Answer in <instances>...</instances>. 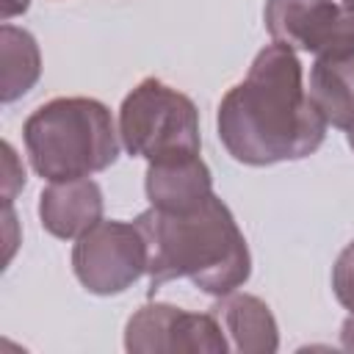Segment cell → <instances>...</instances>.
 <instances>
[{
	"label": "cell",
	"instance_id": "cell-18",
	"mask_svg": "<svg viewBox=\"0 0 354 354\" xmlns=\"http://www.w3.org/2000/svg\"><path fill=\"white\" fill-rule=\"evenodd\" d=\"M343 3H346V6H351V8H354V0H343Z\"/></svg>",
	"mask_w": 354,
	"mask_h": 354
},
{
	"label": "cell",
	"instance_id": "cell-9",
	"mask_svg": "<svg viewBox=\"0 0 354 354\" xmlns=\"http://www.w3.org/2000/svg\"><path fill=\"white\" fill-rule=\"evenodd\" d=\"M144 188L152 207L166 213H188L213 194V180L205 160L191 155L149 163Z\"/></svg>",
	"mask_w": 354,
	"mask_h": 354
},
{
	"label": "cell",
	"instance_id": "cell-2",
	"mask_svg": "<svg viewBox=\"0 0 354 354\" xmlns=\"http://www.w3.org/2000/svg\"><path fill=\"white\" fill-rule=\"evenodd\" d=\"M136 224L147 238L152 290L169 279H188L205 293L227 296L252 274L246 238L216 194L188 213L149 207Z\"/></svg>",
	"mask_w": 354,
	"mask_h": 354
},
{
	"label": "cell",
	"instance_id": "cell-1",
	"mask_svg": "<svg viewBox=\"0 0 354 354\" xmlns=\"http://www.w3.org/2000/svg\"><path fill=\"white\" fill-rule=\"evenodd\" d=\"M218 138L227 152L246 166H271L313 155L326 119L310 100L301 64L285 44H266L246 77L218 102Z\"/></svg>",
	"mask_w": 354,
	"mask_h": 354
},
{
	"label": "cell",
	"instance_id": "cell-7",
	"mask_svg": "<svg viewBox=\"0 0 354 354\" xmlns=\"http://www.w3.org/2000/svg\"><path fill=\"white\" fill-rule=\"evenodd\" d=\"M224 326L216 313H188L174 304H144L124 329V348L133 354L158 351H227Z\"/></svg>",
	"mask_w": 354,
	"mask_h": 354
},
{
	"label": "cell",
	"instance_id": "cell-4",
	"mask_svg": "<svg viewBox=\"0 0 354 354\" xmlns=\"http://www.w3.org/2000/svg\"><path fill=\"white\" fill-rule=\"evenodd\" d=\"M119 138L130 155L149 163L199 155V113L188 94L147 77L119 108Z\"/></svg>",
	"mask_w": 354,
	"mask_h": 354
},
{
	"label": "cell",
	"instance_id": "cell-5",
	"mask_svg": "<svg viewBox=\"0 0 354 354\" xmlns=\"http://www.w3.org/2000/svg\"><path fill=\"white\" fill-rule=\"evenodd\" d=\"M147 238L136 221H97L72 249V268L80 285L97 296L127 290L147 274Z\"/></svg>",
	"mask_w": 354,
	"mask_h": 354
},
{
	"label": "cell",
	"instance_id": "cell-11",
	"mask_svg": "<svg viewBox=\"0 0 354 354\" xmlns=\"http://www.w3.org/2000/svg\"><path fill=\"white\" fill-rule=\"evenodd\" d=\"M310 100L340 130L354 127V55H318L310 69Z\"/></svg>",
	"mask_w": 354,
	"mask_h": 354
},
{
	"label": "cell",
	"instance_id": "cell-3",
	"mask_svg": "<svg viewBox=\"0 0 354 354\" xmlns=\"http://www.w3.org/2000/svg\"><path fill=\"white\" fill-rule=\"evenodd\" d=\"M30 166L50 183L91 177L119 158V127L91 97H55L39 105L22 127Z\"/></svg>",
	"mask_w": 354,
	"mask_h": 354
},
{
	"label": "cell",
	"instance_id": "cell-8",
	"mask_svg": "<svg viewBox=\"0 0 354 354\" xmlns=\"http://www.w3.org/2000/svg\"><path fill=\"white\" fill-rule=\"evenodd\" d=\"M39 218L50 235L77 241L102 221V191L88 177L50 183L39 196Z\"/></svg>",
	"mask_w": 354,
	"mask_h": 354
},
{
	"label": "cell",
	"instance_id": "cell-17",
	"mask_svg": "<svg viewBox=\"0 0 354 354\" xmlns=\"http://www.w3.org/2000/svg\"><path fill=\"white\" fill-rule=\"evenodd\" d=\"M346 133H348V147L354 149V127H351V130H346Z\"/></svg>",
	"mask_w": 354,
	"mask_h": 354
},
{
	"label": "cell",
	"instance_id": "cell-10",
	"mask_svg": "<svg viewBox=\"0 0 354 354\" xmlns=\"http://www.w3.org/2000/svg\"><path fill=\"white\" fill-rule=\"evenodd\" d=\"M213 313L218 315L235 351H243V354L277 351V346H279L277 321L263 299L232 290L213 307Z\"/></svg>",
	"mask_w": 354,
	"mask_h": 354
},
{
	"label": "cell",
	"instance_id": "cell-15",
	"mask_svg": "<svg viewBox=\"0 0 354 354\" xmlns=\"http://www.w3.org/2000/svg\"><path fill=\"white\" fill-rule=\"evenodd\" d=\"M340 340H343V348L354 351V313L343 321V329H340Z\"/></svg>",
	"mask_w": 354,
	"mask_h": 354
},
{
	"label": "cell",
	"instance_id": "cell-12",
	"mask_svg": "<svg viewBox=\"0 0 354 354\" xmlns=\"http://www.w3.org/2000/svg\"><path fill=\"white\" fill-rule=\"evenodd\" d=\"M41 75V55L36 39L17 25L0 28V100L14 102L28 94Z\"/></svg>",
	"mask_w": 354,
	"mask_h": 354
},
{
	"label": "cell",
	"instance_id": "cell-6",
	"mask_svg": "<svg viewBox=\"0 0 354 354\" xmlns=\"http://www.w3.org/2000/svg\"><path fill=\"white\" fill-rule=\"evenodd\" d=\"M266 28L277 44L315 55H354V8L332 0H268Z\"/></svg>",
	"mask_w": 354,
	"mask_h": 354
},
{
	"label": "cell",
	"instance_id": "cell-13",
	"mask_svg": "<svg viewBox=\"0 0 354 354\" xmlns=\"http://www.w3.org/2000/svg\"><path fill=\"white\" fill-rule=\"evenodd\" d=\"M332 290L337 301L354 313V241L337 254L332 268Z\"/></svg>",
	"mask_w": 354,
	"mask_h": 354
},
{
	"label": "cell",
	"instance_id": "cell-14",
	"mask_svg": "<svg viewBox=\"0 0 354 354\" xmlns=\"http://www.w3.org/2000/svg\"><path fill=\"white\" fill-rule=\"evenodd\" d=\"M19 188H25V169L17 160L11 144L3 141V199H6V205L14 202V194Z\"/></svg>",
	"mask_w": 354,
	"mask_h": 354
},
{
	"label": "cell",
	"instance_id": "cell-16",
	"mask_svg": "<svg viewBox=\"0 0 354 354\" xmlns=\"http://www.w3.org/2000/svg\"><path fill=\"white\" fill-rule=\"evenodd\" d=\"M28 8V0H3V22L14 14H22Z\"/></svg>",
	"mask_w": 354,
	"mask_h": 354
}]
</instances>
